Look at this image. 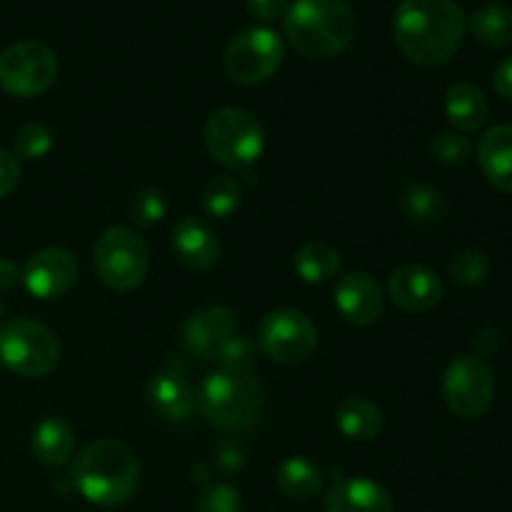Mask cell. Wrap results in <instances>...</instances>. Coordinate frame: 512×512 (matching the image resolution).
I'll list each match as a JSON object with an SVG mask.
<instances>
[{"mask_svg":"<svg viewBox=\"0 0 512 512\" xmlns=\"http://www.w3.org/2000/svg\"><path fill=\"white\" fill-rule=\"evenodd\" d=\"M445 115L460 133H475L488 120V100L478 85L455 83L445 95Z\"/></svg>","mask_w":512,"mask_h":512,"instance_id":"obj_21","label":"cell"},{"mask_svg":"<svg viewBox=\"0 0 512 512\" xmlns=\"http://www.w3.org/2000/svg\"><path fill=\"white\" fill-rule=\"evenodd\" d=\"M278 488L288 495L290 500H313L318 498L323 490V473L318 465L310 463L308 458H293L283 460L278 468Z\"/></svg>","mask_w":512,"mask_h":512,"instance_id":"obj_24","label":"cell"},{"mask_svg":"<svg viewBox=\"0 0 512 512\" xmlns=\"http://www.w3.org/2000/svg\"><path fill=\"white\" fill-rule=\"evenodd\" d=\"M240 185L230 175H218L203 188V208L210 218L225 220L238 210Z\"/></svg>","mask_w":512,"mask_h":512,"instance_id":"obj_27","label":"cell"},{"mask_svg":"<svg viewBox=\"0 0 512 512\" xmlns=\"http://www.w3.org/2000/svg\"><path fill=\"white\" fill-rule=\"evenodd\" d=\"M478 163L490 185L512 193V125H495L480 138Z\"/></svg>","mask_w":512,"mask_h":512,"instance_id":"obj_19","label":"cell"},{"mask_svg":"<svg viewBox=\"0 0 512 512\" xmlns=\"http://www.w3.org/2000/svg\"><path fill=\"white\" fill-rule=\"evenodd\" d=\"M443 398L458 418H480L495 398L493 370L475 355H458L443 375Z\"/></svg>","mask_w":512,"mask_h":512,"instance_id":"obj_11","label":"cell"},{"mask_svg":"<svg viewBox=\"0 0 512 512\" xmlns=\"http://www.w3.org/2000/svg\"><path fill=\"white\" fill-rule=\"evenodd\" d=\"M238 335L235 315L228 308L210 305V308L195 310L183 325V345L190 355L200 360H215L225 343Z\"/></svg>","mask_w":512,"mask_h":512,"instance_id":"obj_13","label":"cell"},{"mask_svg":"<svg viewBox=\"0 0 512 512\" xmlns=\"http://www.w3.org/2000/svg\"><path fill=\"white\" fill-rule=\"evenodd\" d=\"M215 363L228 373H248L255 363V345L243 335H233L215 355Z\"/></svg>","mask_w":512,"mask_h":512,"instance_id":"obj_31","label":"cell"},{"mask_svg":"<svg viewBox=\"0 0 512 512\" xmlns=\"http://www.w3.org/2000/svg\"><path fill=\"white\" fill-rule=\"evenodd\" d=\"M258 348L275 363H305L318 350V330L300 310H273L258 325Z\"/></svg>","mask_w":512,"mask_h":512,"instance_id":"obj_10","label":"cell"},{"mask_svg":"<svg viewBox=\"0 0 512 512\" xmlns=\"http://www.w3.org/2000/svg\"><path fill=\"white\" fill-rule=\"evenodd\" d=\"M400 210H403L408 223L420 225V228H433L445 220L448 203H445L443 193L435 190L433 185L408 183L400 190Z\"/></svg>","mask_w":512,"mask_h":512,"instance_id":"obj_23","label":"cell"},{"mask_svg":"<svg viewBox=\"0 0 512 512\" xmlns=\"http://www.w3.org/2000/svg\"><path fill=\"white\" fill-rule=\"evenodd\" d=\"M133 215L138 218L140 225L160 223L165 215V198L153 188L140 190L133 200Z\"/></svg>","mask_w":512,"mask_h":512,"instance_id":"obj_33","label":"cell"},{"mask_svg":"<svg viewBox=\"0 0 512 512\" xmlns=\"http://www.w3.org/2000/svg\"><path fill=\"white\" fill-rule=\"evenodd\" d=\"M93 263L108 288L125 293L138 288L148 275L150 250L135 230L110 228L95 243Z\"/></svg>","mask_w":512,"mask_h":512,"instance_id":"obj_7","label":"cell"},{"mask_svg":"<svg viewBox=\"0 0 512 512\" xmlns=\"http://www.w3.org/2000/svg\"><path fill=\"white\" fill-rule=\"evenodd\" d=\"M285 35L305 58H333L355 38V13L345 0H295L285 15Z\"/></svg>","mask_w":512,"mask_h":512,"instance_id":"obj_3","label":"cell"},{"mask_svg":"<svg viewBox=\"0 0 512 512\" xmlns=\"http://www.w3.org/2000/svg\"><path fill=\"white\" fill-rule=\"evenodd\" d=\"M293 268L305 283H328L340 270V253L328 243H308L295 253Z\"/></svg>","mask_w":512,"mask_h":512,"instance_id":"obj_26","label":"cell"},{"mask_svg":"<svg viewBox=\"0 0 512 512\" xmlns=\"http://www.w3.org/2000/svg\"><path fill=\"white\" fill-rule=\"evenodd\" d=\"M175 258L190 270H210L220 258L218 235L198 218H183L173 228Z\"/></svg>","mask_w":512,"mask_h":512,"instance_id":"obj_17","label":"cell"},{"mask_svg":"<svg viewBox=\"0 0 512 512\" xmlns=\"http://www.w3.org/2000/svg\"><path fill=\"white\" fill-rule=\"evenodd\" d=\"M470 33L488 48H508L512 43V10L508 5H483L470 18Z\"/></svg>","mask_w":512,"mask_h":512,"instance_id":"obj_25","label":"cell"},{"mask_svg":"<svg viewBox=\"0 0 512 512\" xmlns=\"http://www.w3.org/2000/svg\"><path fill=\"white\" fill-rule=\"evenodd\" d=\"M493 85H495V90H498L500 98L512 100V55H510V58H505L503 63L498 65V70H495Z\"/></svg>","mask_w":512,"mask_h":512,"instance_id":"obj_37","label":"cell"},{"mask_svg":"<svg viewBox=\"0 0 512 512\" xmlns=\"http://www.w3.org/2000/svg\"><path fill=\"white\" fill-rule=\"evenodd\" d=\"M30 445H33V453L40 463L48 465V468H60V465L68 463L75 450L73 428L63 418L48 415L35 425Z\"/></svg>","mask_w":512,"mask_h":512,"instance_id":"obj_20","label":"cell"},{"mask_svg":"<svg viewBox=\"0 0 512 512\" xmlns=\"http://www.w3.org/2000/svg\"><path fill=\"white\" fill-rule=\"evenodd\" d=\"M58 78V58L38 40H20L0 55V88L15 98L45 93Z\"/></svg>","mask_w":512,"mask_h":512,"instance_id":"obj_8","label":"cell"},{"mask_svg":"<svg viewBox=\"0 0 512 512\" xmlns=\"http://www.w3.org/2000/svg\"><path fill=\"white\" fill-rule=\"evenodd\" d=\"M195 408L210 425L220 430H248L260 420L265 410L263 385L250 373L208 375L195 395Z\"/></svg>","mask_w":512,"mask_h":512,"instance_id":"obj_4","label":"cell"},{"mask_svg":"<svg viewBox=\"0 0 512 512\" xmlns=\"http://www.w3.org/2000/svg\"><path fill=\"white\" fill-rule=\"evenodd\" d=\"M73 488L88 503L115 508L133 498L140 483L138 458L118 440H95L85 445L70 468Z\"/></svg>","mask_w":512,"mask_h":512,"instance_id":"obj_2","label":"cell"},{"mask_svg":"<svg viewBox=\"0 0 512 512\" xmlns=\"http://www.w3.org/2000/svg\"><path fill=\"white\" fill-rule=\"evenodd\" d=\"M60 343L50 328L28 318L0 325V363L23 378H43L58 365Z\"/></svg>","mask_w":512,"mask_h":512,"instance_id":"obj_5","label":"cell"},{"mask_svg":"<svg viewBox=\"0 0 512 512\" xmlns=\"http://www.w3.org/2000/svg\"><path fill=\"white\" fill-rule=\"evenodd\" d=\"M393 35L410 63L435 68L458 53L465 13L455 0H403L395 10Z\"/></svg>","mask_w":512,"mask_h":512,"instance_id":"obj_1","label":"cell"},{"mask_svg":"<svg viewBox=\"0 0 512 512\" xmlns=\"http://www.w3.org/2000/svg\"><path fill=\"white\" fill-rule=\"evenodd\" d=\"M430 153L438 160L440 165H448V168H460V165H468L473 158V145L465 135L460 133H440L438 138H433L430 143Z\"/></svg>","mask_w":512,"mask_h":512,"instance_id":"obj_30","label":"cell"},{"mask_svg":"<svg viewBox=\"0 0 512 512\" xmlns=\"http://www.w3.org/2000/svg\"><path fill=\"white\" fill-rule=\"evenodd\" d=\"M205 145L213 160L233 170H243L260 158L265 148L263 125L240 108L215 110L205 125Z\"/></svg>","mask_w":512,"mask_h":512,"instance_id":"obj_6","label":"cell"},{"mask_svg":"<svg viewBox=\"0 0 512 512\" xmlns=\"http://www.w3.org/2000/svg\"><path fill=\"white\" fill-rule=\"evenodd\" d=\"M78 278V263L63 248H45L35 253L23 268V283L30 295L55 300L68 293Z\"/></svg>","mask_w":512,"mask_h":512,"instance_id":"obj_12","label":"cell"},{"mask_svg":"<svg viewBox=\"0 0 512 512\" xmlns=\"http://www.w3.org/2000/svg\"><path fill=\"white\" fill-rule=\"evenodd\" d=\"M195 512H243V500L233 485L215 483L198 495Z\"/></svg>","mask_w":512,"mask_h":512,"instance_id":"obj_32","label":"cell"},{"mask_svg":"<svg viewBox=\"0 0 512 512\" xmlns=\"http://www.w3.org/2000/svg\"><path fill=\"white\" fill-rule=\"evenodd\" d=\"M285 58V43L275 30L248 28L230 40L225 50V73L240 85L265 83L278 73Z\"/></svg>","mask_w":512,"mask_h":512,"instance_id":"obj_9","label":"cell"},{"mask_svg":"<svg viewBox=\"0 0 512 512\" xmlns=\"http://www.w3.org/2000/svg\"><path fill=\"white\" fill-rule=\"evenodd\" d=\"M23 280V270L13 260H0V288L10 290Z\"/></svg>","mask_w":512,"mask_h":512,"instance_id":"obj_38","label":"cell"},{"mask_svg":"<svg viewBox=\"0 0 512 512\" xmlns=\"http://www.w3.org/2000/svg\"><path fill=\"white\" fill-rule=\"evenodd\" d=\"M335 423L348 440H375L383 430V410L368 398H345L335 408Z\"/></svg>","mask_w":512,"mask_h":512,"instance_id":"obj_22","label":"cell"},{"mask_svg":"<svg viewBox=\"0 0 512 512\" xmlns=\"http://www.w3.org/2000/svg\"><path fill=\"white\" fill-rule=\"evenodd\" d=\"M335 305L350 325H370L383 313V293L368 273H348L335 288Z\"/></svg>","mask_w":512,"mask_h":512,"instance_id":"obj_15","label":"cell"},{"mask_svg":"<svg viewBox=\"0 0 512 512\" xmlns=\"http://www.w3.org/2000/svg\"><path fill=\"white\" fill-rule=\"evenodd\" d=\"M290 0H248V13L260 23H275L288 15Z\"/></svg>","mask_w":512,"mask_h":512,"instance_id":"obj_34","label":"cell"},{"mask_svg":"<svg viewBox=\"0 0 512 512\" xmlns=\"http://www.w3.org/2000/svg\"><path fill=\"white\" fill-rule=\"evenodd\" d=\"M243 458H245L243 448H240V443H233V440H225V443H220L218 453H215V460H218V465L223 473H235V470H240Z\"/></svg>","mask_w":512,"mask_h":512,"instance_id":"obj_36","label":"cell"},{"mask_svg":"<svg viewBox=\"0 0 512 512\" xmlns=\"http://www.w3.org/2000/svg\"><path fill=\"white\" fill-rule=\"evenodd\" d=\"M20 180V163L10 150L0 148V198L10 195Z\"/></svg>","mask_w":512,"mask_h":512,"instance_id":"obj_35","label":"cell"},{"mask_svg":"<svg viewBox=\"0 0 512 512\" xmlns=\"http://www.w3.org/2000/svg\"><path fill=\"white\" fill-rule=\"evenodd\" d=\"M148 403L160 418L170 423H185L195 410V393L188 380L175 370H163L153 375L145 385Z\"/></svg>","mask_w":512,"mask_h":512,"instance_id":"obj_16","label":"cell"},{"mask_svg":"<svg viewBox=\"0 0 512 512\" xmlns=\"http://www.w3.org/2000/svg\"><path fill=\"white\" fill-rule=\"evenodd\" d=\"M53 148V135L45 125L38 123H28L20 125L13 135V150L15 158L23 160H40L50 153Z\"/></svg>","mask_w":512,"mask_h":512,"instance_id":"obj_28","label":"cell"},{"mask_svg":"<svg viewBox=\"0 0 512 512\" xmlns=\"http://www.w3.org/2000/svg\"><path fill=\"white\" fill-rule=\"evenodd\" d=\"M388 298L405 313H428L443 300V283L423 265H403L390 275Z\"/></svg>","mask_w":512,"mask_h":512,"instance_id":"obj_14","label":"cell"},{"mask_svg":"<svg viewBox=\"0 0 512 512\" xmlns=\"http://www.w3.org/2000/svg\"><path fill=\"white\" fill-rule=\"evenodd\" d=\"M325 512H395V503L383 485L368 478H345L325 495Z\"/></svg>","mask_w":512,"mask_h":512,"instance_id":"obj_18","label":"cell"},{"mask_svg":"<svg viewBox=\"0 0 512 512\" xmlns=\"http://www.w3.org/2000/svg\"><path fill=\"white\" fill-rule=\"evenodd\" d=\"M490 275V260L488 255L480 253V250H463V253L455 255V260L450 263V278L453 283L463 285V288H475V285L485 283Z\"/></svg>","mask_w":512,"mask_h":512,"instance_id":"obj_29","label":"cell"}]
</instances>
